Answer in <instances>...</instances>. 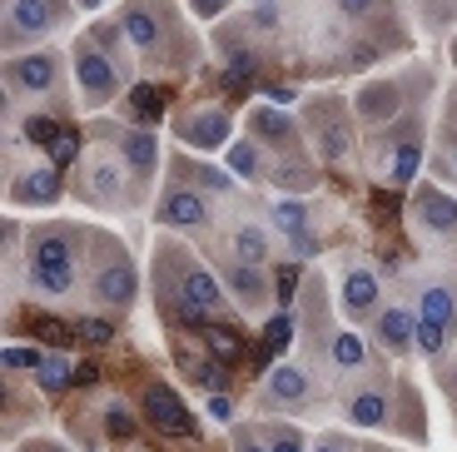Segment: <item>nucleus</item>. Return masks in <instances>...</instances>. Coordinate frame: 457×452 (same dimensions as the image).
I'll list each match as a JSON object with an SVG mask.
<instances>
[{
  "mask_svg": "<svg viewBox=\"0 0 457 452\" xmlns=\"http://www.w3.org/2000/svg\"><path fill=\"white\" fill-rule=\"evenodd\" d=\"M154 219L170 229H204L209 224V199L195 189H170L160 199V209H154Z\"/></svg>",
  "mask_w": 457,
  "mask_h": 452,
  "instance_id": "nucleus-17",
  "label": "nucleus"
},
{
  "mask_svg": "<svg viewBox=\"0 0 457 452\" xmlns=\"http://www.w3.org/2000/svg\"><path fill=\"white\" fill-rule=\"evenodd\" d=\"M447 164H453V174H457V145H453V149H447Z\"/></svg>",
  "mask_w": 457,
  "mask_h": 452,
  "instance_id": "nucleus-46",
  "label": "nucleus"
},
{
  "mask_svg": "<svg viewBox=\"0 0 457 452\" xmlns=\"http://www.w3.org/2000/svg\"><path fill=\"white\" fill-rule=\"evenodd\" d=\"M274 229L288 234L294 244L298 239H309V209H303V199H278L274 204Z\"/></svg>",
  "mask_w": 457,
  "mask_h": 452,
  "instance_id": "nucleus-27",
  "label": "nucleus"
},
{
  "mask_svg": "<svg viewBox=\"0 0 457 452\" xmlns=\"http://www.w3.org/2000/svg\"><path fill=\"white\" fill-rule=\"evenodd\" d=\"M219 314H224V289H219V279L209 269H199V264H189L179 279V318L184 323H214Z\"/></svg>",
  "mask_w": 457,
  "mask_h": 452,
  "instance_id": "nucleus-10",
  "label": "nucleus"
},
{
  "mask_svg": "<svg viewBox=\"0 0 457 452\" xmlns=\"http://www.w3.org/2000/svg\"><path fill=\"white\" fill-rule=\"evenodd\" d=\"M294 283H298V273H294V269H284V273H278V289H284L278 298H294Z\"/></svg>",
  "mask_w": 457,
  "mask_h": 452,
  "instance_id": "nucleus-44",
  "label": "nucleus"
},
{
  "mask_svg": "<svg viewBox=\"0 0 457 452\" xmlns=\"http://www.w3.org/2000/svg\"><path fill=\"white\" fill-rule=\"evenodd\" d=\"M55 199H60L55 164H30L11 180V204H55Z\"/></svg>",
  "mask_w": 457,
  "mask_h": 452,
  "instance_id": "nucleus-19",
  "label": "nucleus"
},
{
  "mask_svg": "<svg viewBox=\"0 0 457 452\" xmlns=\"http://www.w3.org/2000/svg\"><path fill=\"white\" fill-rule=\"evenodd\" d=\"M60 80H65V60L60 50H25V55H11L5 60V85L11 95H30V100H50L60 95Z\"/></svg>",
  "mask_w": 457,
  "mask_h": 452,
  "instance_id": "nucleus-4",
  "label": "nucleus"
},
{
  "mask_svg": "<svg viewBox=\"0 0 457 452\" xmlns=\"http://www.w3.org/2000/svg\"><path fill=\"white\" fill-rule=\"evenodd\" d=\"M228 289H234V298H239L244 308H263V298H269V279H263L259 264L228 259Z\"/></svg>",
  "mask_w": 457,
  "mask_h": 452,
  "instance_id": "nucleus-23",
  "label": "nucleus"
},
{
  "mask_svg": "<svg viewBox=\"0 0 457 452\" xmlns=\"http://www.w3.org/2000/svg\"><path fill=\"white\" fill-rule=\"evenodd\" d=\"M412 229L423 244H443V239L457 234V199L437 184H423L412 194Z\"/></svg>",
  "mask_w": 457,
  "mask_h": 452,
  "instance_id": "nucleus-8",
  "label": "nucleus"
},
{
  "mask_svg": "<svg viewBox=\"0 0 457 452\" xmlns=\"http://www.w3.org/2000/svg\"><path fill=\"white\" fill-rule=\"evenodd\" d=\"M104 428H110V438H120V442L135 438V418H129V407L120 403V398H114V403L104 407Z\"/></svg>",
  "mask_w": 457,
  "mask_h": 452,
  "instance_id": "nucleus-30",
  "label": "nucleus"
},
{
  "mask_svg": "<svg viewBox=\"0 0 457 452\" xmlns=\"http://www.w3.org/2000/svg\"><path fill=\"white\" fill-rule=\"evenodd\" d=\"M25 139H30V145H55L60 130L50 125V120H35V114H30V120H25Z\"/></svg>",
  "mask_w": 457,
  "mask_h": 452,
  "instance_id": "nucleus-33",
  "label": "nucleus"
},
{
  "mask_svg": "<svg viewBox=\"0 0 457 452\" xmlns=\"http://www.w3.org/2000/svg\"><path fill=\"white\" fill-rule=\"evenodd\" d=\"M50 155H55V164H65V159L75 155V139H70V135H60L55 145H50Z\"/></svg>",
  "mask_w": 457,
  "mask_h": 452,
  "instance_id": "nucleus-40",
  "label": "nucleus"
},
{
  "mask_svg": "<svg viewBox=\"0 0 457 452\" xmlns=\"http://www.w3.org/2000/svg\"><path fill=\"white\" fill-rule=\"evenodd\" d=\"M457 323V294L453 283H428L418 294V348L423 353H443L447 348V333Z\"/></svg>",
  "mask_w": 457,
  "mask_h": 452,
  "instance_id": "nucleus-6",
  "label": "nucleus"
},
{
  "mask_svg": "<svg viewBox=\"0 0 457 452\" xmlns=\"http://www.w3.org/2000/svg\"><path fill=\"white\" fill-rule=\"evenodd\" d=\"M35 328H40V333H46V339H65V328H60L55 318H35Z\"/></svg>",
  "mask_w": 457,
  "mask_h": 452,
  "instance_id": "nucleus-42",
  "label": "nucleus"
},
{
  "mask_svg": "<svg viewBox=\"0 0 457 452\" xmlns=\"http://www.w3.org/2000/svg\"><path fill=\"white\" fill-rule=\"evenodd\" d=\"M309 452H358V448H348V442H343V438H333V432H328V438H319V442H313Z\"/></svg>",
  "mask_w": 457,
  "mask_h": 452,
  "instance_id": "nucleus-38",
  "label": "nucleus"
},
{
  "mask_svg": "<svg viewBox=\"0 0 457 452\" xmlns=\"http://www.w3.org/2000/svg\"><path fill=\"white\" fill-rule=\"evenodd\" d=\"M303 125H309L313 155L343 159L348 149H353V110H348L338 95H319V100H309V110H303Z\"/></svg>",
  "mask_w": 457,
  "mask_h": 452,
  "instance_id": "nucleus-3",
  "label": "nucleus"
},
{
  "mask_svg": "<svg viewBox=\"0 0 457 452\" xmlns=\"http://www.w3.org/2000/svg\"><path fill=\"white\" fill-rule=\"evenodd\" d=\"M259 5H269V0H259Z\"/></svg>",
  "mask_w": 457,
  "mask_h": 452,
  "instance_id": "nucleus-47",
  "label": "nucleus"
},
{
  "mask_svg": "<svg viewBox=\"0 0 457 452\" xmlns=\"http://www.w3.org/2000/svg\"><path fill=\"white\" fill-rule=\"evenodd\" d=\"M204 343H209V353H214V358H239V348H244V343H239V333H228V328H209V333H204Z\"/></svg>",
  "mask_w": 457,
  "mask_h": 452,
  "instance_id": "nucleus-32",
  "label": "nucleus"
},
{
  "mask_svg": "<svg viewBox=\"0 0 457 452\" xmlns=\"http://www.w3.org/2000/svg\"><path fill=\"white\" fill-rule=\"evenodd\" d=\"M239 452H269V442H259L249 428H239Z\"/></svg>",
  "mask_w": 457,
  "mask_h": 452,
  "instance_id": "nucleus-41",
  "label": "nucleus"
},
{
  "mask_svg": "<svg viewBox=\"0 0 457 452\" xmlns=\"http://www.w3.org/2000/svg\"><path fill=\"white\" fill-rule=\"evenodd\" d=\"M55 21L60 15L50 0H5V46H11V55L21 40H46L55 30Z\"/></svg>",
  "mask_w": 457,
  "mask_h": 452,
  "instance_id": "nucleus-11",
  "label": "nucleus"
},
{
  "mask_svg": "<svg viewBox=\"0 0 457 452\" xmlns=\"http://www.w3.org/2000/svg\"><path fill=\"white\" fill-rule=\"evenodd\" d=\"M263 442H269V452H309V442H303V432L294 423H269Z\"/></svg>",
  "mask_w": 457,
  "mask_h": 452,
  "instance_id": "nucleus-29",
  "label": "nucleus"
},
{
  "mask_svg": "<svg viewBox=\"0 0 457 452\" xmlns=\"http://www.w3.org/2000/svg\"><path fill=\"white\" fill-rule=\"evenodd\" d=\"M209 413H214L219 423H228V418H234V407H228V398H214V403H209Z\"/></svg>",
  "mask_w": 457,
  "mask_h": 452,
  "instance_id": "nucleus-43",
  "label": "nucleus"
},
{
  "mask_svg": "<svg viewBox=\"0 0 457 452\" xmlns=\"http://www.w3.org/2000/svg\"><path fill=\"white\" fill-rule=\"evenodd\" d=\"M274 254V239H269V229L263 224H239L234 234H228V259H239V264H259Z\"/></svg>",
  "mask_w": 457,
  "mask_h": 452,
  "instance_id": "nucleus-22",
  "label": "nucleus"
},
{
  "mask_svg": "<svg viewBox=\"0 0 457 452\" xmlns=\"http://www.w3.org/2000/svg\"><path fill=\"white\" fill-rule=\"evenodd\" d=\"M174 135L195 149H219L228 135H234V120H228L219 105H189V110L174 120Z\"/></svg>",
  "mask_w": 457,
  "mask_h": 452,
  "instance_id": "nucleus-12",
  "label": "nucleus"
},
{
  "mask_svg": "<svg viewBox=\"0 0 457 452\" xmlns=\"http://www.w3.org/2000/svg\"><path fill=\"white\" fill-rule=\"evenodd\" d=\"M120 30L125 40L139 50V55H164L170 50V35H174V15L164 0H129L125 11H120Z\"/></svg>",
  "mask_w": 457,
  "mask_h": 452,
  "instance_id": "nucleus-5",
  "label": "nucleus"
},
{
  "mask_svg": "<svg viewBox=\"0 0 457 452\" xmlns=\"http://www.w3.org/2000/svg\"><path fill=\"white\" fill-rule=\"evenodd\" d=\"M423 170V120L412 114L398 130H388V155H383V180L388 184H412Z\"/></svg>",
  "mask_w": 457,
  "mask_h": 452,
  "instance_id": "nucleus-9",
  "label": "nucleus"
},
{
  "mask_svg": "<svg viewBox=\"0 0 457 452\" xmlns=\"http://www.w3.org/2000/svg\"><path fill=\"white\" fill-rule=\"evenodd\" d=\"M75 333H80L85 343H110L114 339V328L100 323V318H80V323H75Z\"/></svg>",
  "mask_w": 457,
  "mask_h": 452,
  "instance_id": "nucleus-35",
  "label": "nucleus"
},
{
  "mask_svg": "<svg viewBox=\"0 0 457 452\" xmlns=\"http://www.w3.org/2000/svg\"><path fill=\"white\" fill-rule=\"evenodd\" d=\"M135 289H139V279H135V264H129L125 254H114L110 264H100L95 279H90V298L104 308H125L129 298H135Z\"/></svg>",
  "mask_w": 457,
  "mask_h": 452,
  "instance_id": "nucleus-15",
  "label": "nucleus"
},
{
  "mask_svg": "<svg viewBox=\"0 0 457 452\" xmlns=\"http://www.w3.org/2000/svg\"><path fill=\"white\" fill-rule=\"evenodd\" d=\"M348 423H358V428H378V423L388 418V388H363V393L348 398Z\"/></svg>",
  "mask_w": 457,
  "mask_h": 452,
  "instance_id": "nucleus-26",
  "label": "nucleus"
},
{
  "mask_svg": "<svg viewBox=\"0 0 457 452\" xmlns=\"http://www.w3.org/2000/svg\"><path fill=\"white\" fill-rule=\"evenodd\" d=\"M333 5H338L343 15H368L378 5V0H333Z\"/></svg>",
  "mask_w": 457,
  "mask_h": 452,
  "instance_id": "nucleus-37",
  "label": "nucleus"
},
{
  "mask_svg": "<svg viewBox=\"0 0 457 452\" xmlns=\"http://www.w3.org/2000/svg\"><path fill=\"white\" fill-rule=\"evenodd\" d=\"M129 164L120 155H110V149H90L85 155V194H90L95 204H104V209H120V204L129 199Z\"/></svg>",
  "mask_w": 457,
  "mask_h": 452,
  "instance_id": "nucleus-7",
  "label": "nucleus"
},
{
  "mask_svg": "<svg viewBox=\"0 0 457 452\" xmlns=\"http://www.w3.org/2000/svg\"><path fill=\"white\" fill-rule=\"evenodd\" d=\"M224 164H228L234 180H269V155H263L259 139H234L228 155H224Z\"/></svg>",
  "mask_w": 457,
  "mask_h": 452,
  "instance_id": "nucleus-24",
  "label": "nucleus"
},
{
  "mask_svg": "<svg viewBox=\"0 0 457 452\" xmlns=\"http://www.w3.org/2000/svg\"><path fill=\"white\" fill-rule=\"evenodd\" d=\"M75 373H80V368H70V358H60V353H46V358H40V368H35V383L46 388V393H65Z\"/></svg>",
  "mask_w": 457,
  "mask_h": 452,
  "instance_id": "nucleus-28",
  "label": "nucleus"
},
{
  "mask_svg": "<svg viewBox=\"0 0 457 452\" xmlns=\"http://www.w3.org/2000/svg\"><path fill=\"white\" fill-rule=\"evenodd\" d=\"M378 298H383V289H378V273L368 269V264H348L338 279V304L343 314L353 318V323H363L368 314H378Z\"/></svg>",
  "mask_w": 457,
  "mask_h": 452,
  "instance_id": "nucleus-14",
  "label": "nucleus"
},
{
  "mask_svg": "<svg viewBox=\"0 0 457 452\" xmlns=\"http://www.w3.org/2000/svg\"><path fill=\"white\" fill-rule=\"evenodd\" d=\"M195 378H199V383H204V388H219V383H224V378H219V368H214V363H199V368H195Z\"/></svg>",
  "mask_w": 457,
  "mask_h": 452,
  "instance_id": "nucleus-39",
  "label": "nucleus"
},
{
  "mask_svg": "<svg viewBox=\"0 0 457 452\" xmlns=\"http://www.w3.org/2000/svg\"><path fill=\"white\" fill-rule=\"evenodd\" d=\"M65 55H70L75 95H80V105H85V110H100V105H110L114 95H120L125 75L114 70V60L100 50V40H95V35H75V46H70Z\"/></svg>",
  "mask_w": 457,
  "mask_h": 452,
  "instance_id": "nucleus-2",
  "label": "nucleus"
},
{
  "mask_svg": "<svg viewBox=\"0 0 457 452\" xmlns=\"http://www.w3.org/2000/svg\"><path fill=\"white\" fill-rule=\"evenodd\" d=\"M328 358H333V368H338V373H363V368H368V343H363V333H353V328L333 333Z\"/></svg>",
  "mask_w": 457,
  "mask_h": 452,
  "instance_id": "nucleus-25",
  "label": "nucleus"
},
{
  "mask_svg": "<svg viewBox=\"0 0 457 452\" xmlns=\"http://www.w3.org/2000/svg\"><path fill=\"white\" fill-rule=\"evenodd\" d=\"M398 110H403L398 80H373V85H363V90L353 95V114H363V120H393Z\"/></svg>",
  "mask_w": 457,
  "mask_h": 452,
  "instance_id": "nucleus-21",
  "label": "nucleus"
},
{
  "mask_svg": "<svg viewBox=\"0 0 457 452\" xmlns=\"http://www.w3.org/2000/svg\"><path fill=\"white\" fill-rule=\"evenodd\" d=\"M40 358H46L40 348H5V353H0L5 368H40Z\"/></svg>",
  "mask_w": 457,
  "mask_h": 452,
  "instance_id": "nucleus-34",
  "label": "nucleus"
},
{
  "mask_svg": "<svg viewBox=\"0 0 457 452\" xmlns=\"http://www.w3.org/2000/svg\"><path fill=\"white\" fill-rule=\"evenodd\" d=\"M120 149V159L129 164L135 184H149L154 180V164H160V139L149 135V130H135V125H120V130H104Z\"/></svg>",
  "mask_w": 457,
  "mask_h": 452,
  "instance_id": "nucleus-13",
  "label": "nucleus"
},
{
  "mask_svg": "<svg viewBox=\"0 0 457 452\" xmlns=\"http://www.w3.org/2000/svg\"><path fill=\"white\" fill-rule=\"evenodd\" d=\"M145 413H149V423H154L160 432H170V438H189V432H195L189 407L179 403V393H174L170 383H149L145 388Z\"/></svg>",
  "mask_w": 457,
  "mask_h": 452,
  "instance_id": "nucleus-16",
  "label": "nucleus"
},
{
  "mask_svg": "<svg viewBox=\"0 0 457 452\" xmlns=\"http://www.w3.org/2000/svg\"><path fill=\"white\" fill-rule=\"evenodd\" d=\"M288 339H294V323H288V314L269 318V328H263V353H284Z\"/></svg>",
  "mask_w": 457,
  "mask_h": 452,
  "instance_id": "nucleus-31",
  "label": "nucleus"
},
{
  "mask_svg": "<svg viewBox=\"0 0 457 452\" xmlns=\"http://www.w3.org/2000/svg\"><path fill=\"white\" fill-rule=\"evenodd\" d=\"M30 289L46 298H70L75 294V273H80V239L70 224H40L30 229Z\"/></svg>",
  "mask_w": 457,
  "mask_h": 452,
  "instance_id": "nucleus-1",
  "label": "nucleus"
},
{
  "mask_svg": "<svg viewBox=\"0 0 457 452\" xmlns=\"http://www.w3.org/2000/svg\"><path fill=\"white\" fill-rule=\"evenodd\" d=\"M263 393H269V403H278V407H298V403H309V398H313V383H309L303 368L278 363L274 373L263 378Z\"/></svg>",
  "mask_w": 457,
  "mask_h": 452,
  "instance_id": "nucleus-20",
  "label": "nucleus"
},
{
  "mask_svg": "<svg viewBox=\"0 0 457 452\" xmlns=\"http://www.w3.org/2000/svg\"><path fill=\"white\" fill-rule=\"evenodd\" d=\"M373 333H378V343H383V353H393V358H403V353L418 343V318L408 314L403 304H393V308H378V323H373Z\"/></svg>",
  "mask_w": 457,
  "mask_h": 452,
  "instance_id": "nucleus-18",
  "label": "nucleus"
},
{
  "mask_svg": "<svg viewBox=\"0 0 457 452\" xmlns=\"http://www.w3.org/2000/svg\"><path fill=\"white\" fill-rule=\"evenodd\" d=\"M228 0H189V11H195V21H214L219 11H224Z\"/></svg>",
  "mask_w": 457,
  "mask_h": 452,
  "instance_id": "nucleus-36",
  "label": "nucleus"
},
{
  "mask_svg": "<svg viewBox=\"0 0 457 452\" xmlns=\"http://www.w3.org/2000/svg\"><path fill=\"white\" fill-rule=\"evenodd\" d=\"M75 5H80V11H100L104 0H75Z\"/></svg>",
  "mask_w": 457,
  "mask_h": 452,
  "instance_id": "nucleus-45",
  "label": "nucleus"
}]
</instances>
